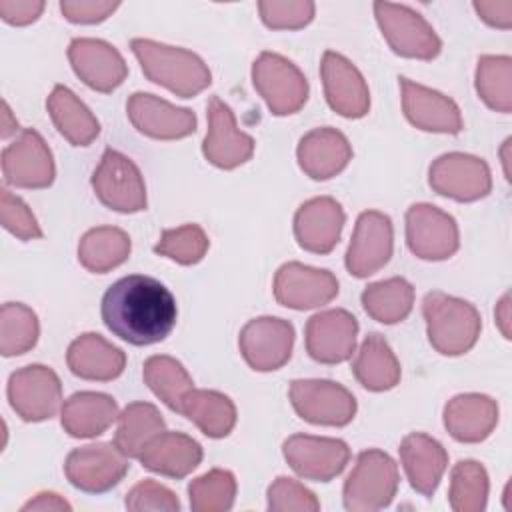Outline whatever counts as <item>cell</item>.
Wrapping results in <instances>:
<instances>
[{"label": "cell", "instance_id": "obj_34", "mask_svg": "<svg viewBox=\"0 0 512 512\" xmlns=\"http://www.w3.org/2000/svg\"><path fill=\"white\" fill-rule=\"evenodd\" d=\"M130 236L116 226L90 228L78 242V262L94 274H106L108 270L124 264L130 256Z\"/></svg>", "mask_w": 512, "mask_h": 512}, {"label": "cell", "instance_id": "obj_45", "mask_svg": "<svg viewBox=\"0 0 512 512\" xmlns=\"http://www.w3.org/2000/svg\"><path fill=\"white\" fill-rule=\"evenodd\" d=\"M0 222L4 230L20 240H34L42 236L40 224L28 204L8 188L0 190Z\"/></svg>", "mask_w": 512, "mask_h": 512}, {"label": "cell", "instance_id": "obj_40", "mask_svg": "<svg viewBox=\"0 0 512 512\" xmlns=\"http://www.w3.org/2000/svg\"><path fill=\"white\" fill-rule=\"evenodd\" d=\"M488 472L476 460H460L452 468L448 502L454 512H482L488 502Z\"/></svg>", "mask_w": 512, "mask_h": 512}, {"label": "cell", "instance_id": "obj_22", "mask_svg": "<svg viewBox=\"0 0 512 512\" xmlns=\"http://www.w3.org/2000/svg\"><path fill=\"white\" fill-rule=\"evenodd\" d=\"M402 110L406 120L424 132L458 134L464 128L458 104L438 90L400 76Z\"/></svg>", "mask_w": 512, "mask_h": 512}, {"label": "cell", "instance_id": "obj_43", "mask_svg": "<svg viewBox=\"0 0 512 512\" xmlns=\"http://www.w3.org/2000/svg\"><path fill=\"white\" fill-rule=\"evenodd\" d=\"M258 12L272 30H298L312 22L316 6L310 0H262Z\"/></svg>", "mask_w": 512, "mask_h": 512}, {"label": "cell", "instance_id": "obj_48", "mask_svg": "<svg viewBox=\"0 0 512 512\" xmlns=\"http://www.w3.org/2000/svg\"><path fill=\"white\" fill-rule=\"evenodd\" d=\"M42 10V0H0V16L6 24L12 26H26L36 22Z\"/></svg>", "mask_w": 512, "mask_h": 512}, {"label": "cell", "instance_id": "obj_35", "mask_svg": "<svg viewBox=\"0 0 512 512\" xmlns=\"http://www.w3.org/2000/svg\"><path fill=\"white\" fill-rule=\"evenodd\" d=\"M360 300L372 320L382 324H396L406 320L412 312L414 286L402 276H392L368 284L362 290Z\"/></svg>", "mask_w": 512, "mask_h": 512}, {"label": "cell", "instance_id": "obj_13", "mask_svg": "<svg viewBox=\"0 0 512 512\" xmlns=\"http://www.w3.org/2000/svg\"><path fill=\"white\" fill-rule=\"evenodd\" d=\"M294 336V326L284 318H252L240 330V354L252 370L272 372L290 360Z\"/></svg>", "mask_w": 512, "mask_h": 512}, {"label": "cell", "instance_id": "obj_10", "mask_svg": "<svg viewBox=\"0 0 512 512\" xmlns=\"http://www.w3.org/2000/svg\"><path fill=\"white\" fill-rule=\"evenodd\" d=\"M6 394L12 410L24 422L48 420L62 404L60 378L44 364H30L12 372Z\"/></svg>", "mask_w": 512, "mask_h": 512}, {"label": "cell", "instance_id": "obj_6", "mask_svg": "<svg viewBox=\"0 0 512 512\" xmlns=\"http://www.w3.org/2000/svg\"><path fill=\"white\" fill-rule=\"evenodd\" d=\"M374 16L388 46L404 58L432 60L442 50V40L422 14L404 4L374 2Z\"/></svg>", "mask_w": 512, "mask_h": 512}, {"label": "cell", "instance_id": "obj_18", "mask_svg": "<svg viewBox=\"0 0 512 512\" xmlns=\"http://www.w3.org/2000/svg\"><path fill=\"white\" fill-rule=\"evenodd\" d=\"M272 290L278 304L292 310H310L338 296V280L326 268L286 262L276 270Z\"/></svg>", "mask_w": 512, "mask_h": 512}, {"label": "cell", "instance_id": "obj_38", "mask_svg": "<svg viewBox=\"0 0 512 512\" xmlns=\"http://www.w3.org/2000/svg\"><path fill=\"white\" fill-rule=\"evenodd\" d=\"M40 336L38 316L22 302H6L0 308V352L20 356L32 350Z\"/></svg>", "mask_w": 512, "mask_h": 512}, {"label": "cell", "instance_id": "obj_37", "mask_svg": "<svg viewBox=\"0 0 512 512\" xmlns=\"http://www.w3.org/2000/svg\"><path fill=\"white\" fill-rule=\"evenodd\" d=\"M142 378L146 386L174 412H180L184 396L194 388L188 370L172 356L156 354L144 362Z\"/></svg>", "mask_w": 512, "mask_h": 512}, {"label": "cell", "instance_id": "obj_31", "mask_svg": "<svg viewBox=\"0 0 512 512\" xmlns=\"http://www.w3.org/2000/svg\"><path fill=\"white\" fill-rule=\"evenodd\" d=\"M46 108L56 130L72 146H88L98 138L100 122L70 88L56 84L46 100Z\"/></svg>", "mask_w": 512, "mask_h": 512}, {"label": "cell", "instance_id": "obj_3", "mask_svg": "<svg viewBox=\"0 0 512 512\" xmlns=\"http://www.w3.org/2000/svg\"><path fill=\"white\" fill-rule=\"evenodd\" d=\"M422 316L432 348L444 356L466 354L478 342L480 312L462 298L432 290L422 300Z\"/></svg>", "mask_w": 512, "mask_h": 512}, {"label": "cell", "instance_id": "obj_39", "mask_svg": "<svg viewBox=\"0 0 512 512\" xmlns=\"http://www.w3.org/2000/svg\"><path fill=\"white\" fill-rule=\"evenodd\" d=\"M476 92L484 104L496 112L512 110V58L480 56L476 66Z\"/></svg>", "mask_w": 512, "mask_h": 512}, {"label": "cell", "instance_id": "obj_12", "mask_svg": "<svg viewBox=\"0 0 512 512\" xmlns=\"http://www.w3.org/2000/svg\"><path fill=\"white\" fill-rule=\"evenodd\" d=\"M428 184L440 196L456 202H474L490 194L492 176L482 158L464 152H448L430 164Z\"/></svg>", "mask_w": 512, "mask_h": 512}, {"label": "cell", "instance_id": "obj_44", "mask_svg": "<svg viewBox=\"0 0 512 512\" xmlns=\"http://www.w3.org/2000/svg\"><path fill=\"white\" fill-rule=\"evenodd\" d=\"M272 512H318L320 502L312 490L294 478L278 476L266 492Z\"/></svg>", "mask_w": 512, "mask_h": 512}, {"label": "cell", "instance_id": "obj_32", "mask_svg": "<svg viewBox=\"0 0 512 512\" xmlns=\"http://www.w3.org/2000/svg\"><path fill=\"white\" fill-rule=\"evenodd\" d=\"M352 372L356 380L370 392H384L400 382V362L392 352L388 340L372 332L368 334L352 362Z\"/></svg>", "mask_w": 512, "mask_h": 512}, {"label": "cell", "instance_id": "obj_26", "mask_svg": "<svg viewBox=\"0 0 512 512\" xmlns=\"http://www.w3.org/2000/svg\"><path fill=\"white\" fill-rule=\"evenodd\" d=\"M398 452L410 486L430 498L448 468L446 448L424 432H412L402 438Z\"/></svg>", "mask_w": 512, "mask_h": 512}, {"label": "cell", "instance_id": "obj_49", "mask_svg": "<svg viewBox=\"0 0 512 512\" xmlns=\"http://www.w3.org/2000/svg\"><path fill=\"white\" fill-rule=\"evenodd\" d=\"M474 10L478 12V16L494 26V28H502L508 30L512 26V2L510 0H496V2H474L472 4Z\"/></svg>", "mask_w": 512, "mask_h": 512}, {"label": "cell", "instance_id": "obj_27", "mask_svg": "<svg viewBox=\"0 0 512 512\" xmlns=\"http://www.w3.org/2000/svg\"><path fill=\"white\" fill-rule=\"evenodd\" d=\"M496 424L498 404L486 394H458L444 406V426L458 442H482L494 432Z\"/></svg>", "mask_w": 512, "mask_h": 512}, {"label": "cell", "instance_id": "obj_52", "mask_svg": "<svg viewBox=\"0 0 512 512\" xmlns=\"http://www.w3.org/2000/svg\"><path fill=\"white\" fill-rule=\"evenodd\" d=\"M14 132H18V122L12 120V112H10L8 102H2V138H8Z\"/></svg>", "mask_w": 512, "mask_h": 512}, {"label": "cell", "instance_id": "obj_15", "mask_svg": "<svg viewBox=\"0 0 512 512\" xmlns=\"http://www.w3.org/2000/svg\"><path fill=\"white\" fill-rule=\"evenodd\" d=\"M0 160L4 182L14 188H48L54 182L56 166L52 152L34 128H24L2 150Z\"/></svg>", "mask_w": 512, "mask_h": 512}, {"label": "cell", "instance_id": "obj_41", "mask_svg": "<svg viewBox=\"0 0 512 512\" xmlns=\"http://www.w3.org/2000/svg\"><path fill=\"white\" fill-rule=\"evenodd\" d=\"M236 488V478L230 470L212 468L190 482V508L194 512H226L234 504Z\"/></svg>", "mask_w": 512, "mask_h": 512}, {"label": "cell", "instance_id": "obj_30", "mask_svg": "<svg viewBox=\"0 0 512 512\" xmlns=\"http://www.w3.org/2000/svg\"><path fill=\"white\" fill-rule=\"evenodd\" d=\"M118 404L102 392H76L64 400L60 422L72 438H96L118 420Z\"/></svg>", "mask_w": 512, "mask_h": 512}, {"label": "cell", "instance_id": "obj_46", "mask_svg": "<svg viewBox=\"0 0 512 512\" xmlns=\"http://www.w3.org/2000/svg\"><path fill=\"white\" fill-rule=\"evenodd\" d=\"M126 508L134 512L142 510H164V512H178L180 510V500L178 496L166 488L164 484L146 478L134 484L128 494H126Z\"/></svg>", "mask_w": 512, "mask_h": 512}, {"label": "cell", "instance_id": "obj_24", "mask_svg": "<svg viewBox=\"0 0 512 512\" xmlns=\"http://www.w3.org/2000/svg\"><path fill=\"white\" fill-rule=\"evenodd\" d=\"M346 222L344 208L332 196H316L300 204L294 214V236L302 250L328 254L340 240Z\"/></svg>", "mask_w": 512, "mask_h": 512}, {"label": "cell", "instance_id": "obj_29", "mask_svg": "<svg viewBox=\"0 0 512 512\" xmlns=\"http://www.w3.org/2000/svg\"><path fill=\"white\" fill-rule=\"evenodd\" d=\"M66 362L70 372L78 378L108 382L124 372L126 354L100 334L86 332L70 342Z\"/></svg>", "mask_w": 512, "mask_h": 512}, {"label": "cell", "instance_id": "obj_50", "mask_svg": "<svg viewBox=\"0 0 512 512\" xmlns=\"http://www.w3.org/2000/svg\"><path fill=\"white\" fill-rule=\"evenodd\" d=\"M28 510H40V512H70L72 506L56 492H40L36 494L34 498H30L24 506H22V512H28Z\"/></svg>", "mask_w": 512, "mask_h": 512}, {"label": "cell", "instance_id": "obj_51", "mask_svg": "<svg viewBox=\"0 0 512 512\" xmlns=\"http://www.w3.org/2000/svg\"><path fill=\"white\" fill-rule=\"evenodd\" d=\"M494 316H496V324H498L500 332L504 334L506 340H510L512 336H510V294L508 292L500 298V302L494 310Z\"/></svg>", "mask_w": 512, "mask_h": 512}, {"label": "cell", "instance_id": "obj_5", "mask_svg": "<svg viewBox=\"0 0 512 512\" xmlns=\"http://www.w3.org/2000/svg\"><path fill=\"white\" fill-rule=\"evenodd\" d=\"M252 84L274 116L296 114L308 100L302 70L276 52H262L252 64Z\"/></svg>", "mask_w": 512, "mask_h": 512}, {"label": "cell", "instance_id": "obj_21", "mask_svg": "<svg viewBox=\"0 0 512 512\" xmlns=\"http://www.w3.org/2000/svg\"><path fill=\"white\" fill-rule=\"evenodd\" d=\"M68 60L76 76L96 92L108 94L128 76L122 54L100 38H74L68 46Z\"/></svg>", "mask_w": 512, "mask_h": 512}, {"label": "cell", "instance_id": "obj_8", "mask_svg": "<svg viewBox=\"0 0 512 512\" xmlns=\"http://www.w3.org/2000/svg\"><path fill=\"white\" fill-rule=\"evenodd\" d=\"M288 396L294 412L316 426H346L358 410L354 394L334 380H294Z\"/></svg>", "mask_w": 512, "mask_h": 512}, {"label": "cell", "instance_id": "obj_23", "mask_svg": "<svg viewBox=\"0 0 512 512\" xmlns=\"http://www.w3.org/2000/svg\"><path fill=\"white\" fill-rule=\"evenodd\" d=\"M126 112L138 132L156 140H180L196 130V114L190 108H178L148 92H134Z\"/></svg>", "mask_w": 512, "mask_h": 512}, {"label": "cell", "instance_id": "obj_4", "mask_svg": "<svg viewBox=\"0 0 512 512\" xmlns=\"http://www.w3.org/2000/svg\"><path fill=\"white\" fill-rule=\"evenodd\" d=\"M398 466L390 454L370 448L358 454L342 490L344 508L350 512H376L394 500L398 492Z\"/></svg>", "mask_w": 512, "mask_h": 512}, {"label": "cell", "instance_id": "obj_2", "mask_svg": "<svg viewBox=\"0 0 512 512\" xmlns=\"http://www.w3.org/2000/svg\"><path fill=\"white\" fill-rule=\"evenodd\" d=\"M130 48L138 58L144 76L180 98H192L212 82V74L204 60L186 48L168 46L148 38H134Z\"/></svg>", "mask_w": 512, "mask_h": 512}, {"label": "cell", "instance_id": "obj_11", "mask_svg": "<svg viewBox=\"0 0 512 512\" xmlns=\"http://www.w3.org/2000/svg\"><path fill=\"white\" fill-rule=\"evenodd\" d=\"M406 244L420 260H446L460 248L458 224L434 204H412L406 210Z\"/></svg>", "mask_w": 512, "mask_h": 512}, {"label": "cell", "instance_id": "obj_25", "mask_svg": "<svg viewBox=\"0 0 512 512\" xmlns=\"http://www.w3.org/2000/svg\"><path fill=\"white\" fill-rule=\"evenodd\" d=\"M296 158L306 176L312 180H328L348 166L352 160V146L340 130L322 126L300 138Z\"/></svg>", "mask_w": 512, "mask_h": 512}, {"label": "cell", "instance_id": "obj_33", "mask_svg": "<svg viewBox=\"0 0 512 512\" xmlns=\"http://www.w3.org/2000/svg\"><path fill=\"white\" fill-rule=\"evenodd\" d=\"M180 414L194 422L208 438H224L236 426V406L218 390L192 388L182 400Z\"/></svg>", "mask_w": 512, "mask_h": 512}, {"label": "cell", "instance_id": "obj_16", "mask_svg": "<svg viewBox=\"0 0 512 512\" xmlns=\"http://www.w3.org/2000/svg\"><path fill=\"white\" fill-rule=\"evenodd\" d=\"M394 250V228L388 214L366 210L358 216L346 250V270L356 278H368L384 268Z\"/></svg>", "mask_w": 512, "mask_h": 512}, {"label": "cell", "instance_id": "obj_9", "mask_svg": "<svg viewBox=\"0 0 512 512\" xmlns=\"http://www.w3.org/2000/svg\"><path fill=\"white\" fill-rule=\"evenodd\" d=\"M130 470L128 456L114 442H96L74 448L64 462L68 482L90 494L114 488Z\"/></svg>", "mask_w": 512, "mask_h": 512}, {"label": "cell", "instance_id": "obj_20", "mask_svg": "<svg viewBox=\"0 0 512 512\" xmlns=\"http://www.w3.org/2000/svg\"><path fill=\"white\" fill-rule=\"evenodd\" d=\"M358 320L344 308H332L314 314L306 322V352L320 364H340L356 348Z\"/></svg>", "mask_w": 512, "mask_h": 512}, {"label": "cell", "instance_id": "obj_17", "mask_svg": "<svg viewBox=\"0 0 512 512\" xmlns=\"http://www.w3.org/2000/svg\"><path fill=\"white\" fill-rule=\"evenodd\" d=\"M208 132L202 142L204 158L222 170H232L246 164L254 154V138L236 126L234 112L218 96H212L206 106Z\"/></svg>", "mask_w": 512, "mask_h": 512}, {"label": "cell", "instance_id": "obj_14", "mask_svg": "<svg viewBox=\"0 0 512 512\" xmlns=\"http://www.w3.org/2000/svg\"><path fill=\"white\" fill-rule=\"evenodd\" d=\"M282 454L300 478L314 482H330L342 474L350 460V448L344 440L312 434L288 436Z\"/></svg>", "mask_w": 512, "mask_h": 512}, {"label": "cell", "instance_id": "obj_36", "mask_svg": "<svg viewBox=\"0 0 512 512\" xmlns=\"http://www.w3.org/2000/svg\"><path fill=\"white\" fill-rule=\"evenodd\" d=\"M166 430L160 410L150 402H130L118 414V428L114 444L128 456L138 458L144 446L160 432Z\"/></svg>", "mask_w": 512, "mask_h": 512}, {"label": "cell", "instance_id": "obj_42", "mask_svg": "<svg viewBox=\"0 0 512 512\" xmlns=\"http://www.w3.org/2000/svg\"><path fill=\"white\" fill-rule=\"evenodd\" d=\"M208 246H210V240L202 230V226L184 224L178 228L164 230L160 234V240L154 246V252L158 256L174 260L176 264L192 266L206 256Z\"/></svg>", "mask_w": 512, "mask_h": 512}, {"label": "cell", "instance_id": "obj_28", "mask_svg": "<svg viewBox=\"0 0 512 512\" xmlns=\"http://www.w3.org/2000/svg\"><path fill=\"white\" fill-rule=\"evenodd\" d=\"M202 446L184 432L164 430L156 434L140 452V464L168 478H184L202 462Z\"/></svg>", "mask_w": 512, "mask_h": 512}, {"label": "cell", "instance_id": "obj_19", "mask_svg": "<svg viewBox=\"0 0 512 512\" xmlns=\"http://www.w3.org/2000/svg\"><path fill=\"white\" fill-rule=\"evenodd\" d=\"M320 76L328 106L344 118H362L370 110V90L360 70L342 54L326 50Z\"/></svg>", "mask_w": 512, "mask_h": 512}, {"label": "cell", "instance_id": "obj_47", "mask_svg": "<svg viewBox=\"0 0 512 512\" xmlns=\"http://www.w3.org/2000/svg\"><path fill=\"white\" fill-rule=\"evenodd\" d=\"M118 6L110 0H62L60 12L72 24H98L112 16Z\"/></svg>", "mask_w": 512, "mask_h": 512}, {"label": "cell", "instance_id": "obj_7", "mask_svg": "<svg viewBox=\"0 0 512 512\" xmlns=\"http://www.w3.org/2000/svg\"><path fill=\"white\" fill-rule=\"evenodd\" d=\"M96 198L110 210L134 214L146 210V184L138 166L122 152L106 148L92 174Z\"/></svg>", "mask_w": 512, "mask_h": 512}, {"label": "cell", "instance_id": "obj_1", "mask_svg": "<svg viewBox=\"0 0 512 512\" xmlns=\"http://www.w3.org/2000/svg\"><path fill=\"white\" fill-rule=\"evenodd\" d=\"M100 314L114 336L134 346H148L172 332L178 308L176 298L160 280L130 274L104 292Z\"/></svg>", "mask_w": 512, "mask_h": 512}]
</instances>
